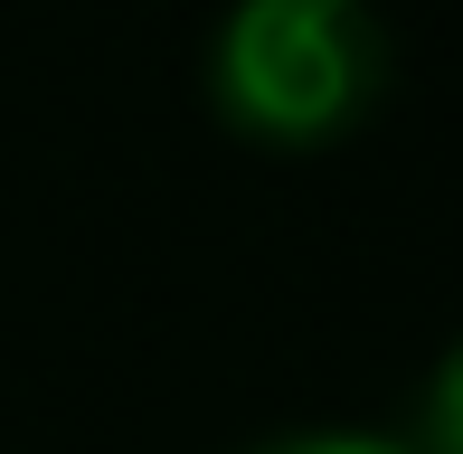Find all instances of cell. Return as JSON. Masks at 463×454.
I'll return each mask as SVG.
<instances>
[{
    "mask_svg": "<svg viewBox=\"0 0 463 454\" xmlns=\"http://www.w3.org/2000/svg\"><path fill=\"white\" fill-rule=\"evenodd\" d=\"M388 95L369 0H237L218 29V105L256 142H341Z\"/></svg>",
    "mask_w": 463,
    "mask_h": 454,
    "instance_id": "1",
    "label": "cell"
},
{
    "mask_svg": "<svg viewBox=\"0 0 463 454\" xmlns=\"http://www.w3.org/2000/svg\"><path fill=\"white\" fill-rule=\"evenodd\" d=\"M416 454H463V350L435 369V398H426V445Z\"/></svg>",
    "mask_w": 463,
    "mask_h": 454,
    "instance_id": "2",
    "label": "cell"
},
{
    "mask_svg": "<svg viewBox=\"0 0 463 454\" xmlns=\"http://www.w3.org/2000/svg\"><path fill=\"white\" fill-rule=\"evenodd\" d=\"M265 454H416V445H397V436H360V426H331V436H284V445H265Z\"/></svg>",
    "mask_w": 463,
    "mask_h": 454,
    "instance_id": "3",
    "label": "cell"
}]
</instances>
